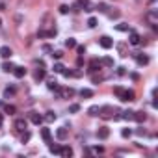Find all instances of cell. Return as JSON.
Returning a JSON list of instances; mask_svg holds the SVG:
<instances>
[{"label":"cell","mask_w":158,"mask_h":158,"mask_svg":"<svg viewBox=\"0 0 158 158\" xmlns=\"http://www.w3.org/2000/svg\"><path fill=\"white\" fill-rule=\"evenodd\" d=\"M26 126H28V121H26V119H22V117L15 121V128H17V130H21V132H22V130H26Z\"/></svg>","instance_id":"30bf717a"},{"label":"cell","mask_w":158,"mask_h":158,"mask_svg":"<svg viewBox=\"0 0 158 158\" xmlns=\"http://www.w3.org/2000/svg\"><path fill=\"white\" fill-rule=\"evenodd\" d=\"M74 49H76V52L80 54V56H82V54H86V47H84V45H76Z\"/></svg>","instance_id":"8d00e7d4"},{"label":"cell","mask_w":158,"mask_h":158,"mask_svg":"<svg viewBox=\"0 0 158 158\" xmlns=\"http://www.w3.org/2000/svg\"><path fill=\"white\" fill-rule=\"evenodd\" d=\"M15 95V88H6L4 89V99H9Z\"/></svg>","instance_id":"603a6c76"},{"label":"cell","mask_w":158,"mask_h":158,"mask_svg":"<svg viewBox=\"0 0 158 158\" xmlns=\"http://www.w3.org/2000/svg\"><path fill=\"white\" fill-rule=\"evenodd\" d=\"M56 136H58V140H67V136H69V130H67V126H61V128H58L56 130Z\"/></svg>","instance_id":"9c48e42d"},{"label":"cell","mask_w":158,"mask_h":158,"mask_svg":"<svg viewBox=\"0 0 158 158\" xmlns=\"http://www.w3.org/2000/svg\"><path fill=\"white\" fill-rule=\"evenodd\" d=\"M108 136H110V128L108 126H101V128L97 130V138L99 140H106Z\"/></svg>","instance_id":"ba28073f"},{"label":"cell","mask_w":158,"mask_h":158,"mask_svg":"<svg viewBox=\"0 0 158 158\" xmlns=\"http://www.w3.org/2000/svg\"><path fill=\"white\" fill-rule=\"evenodd\" d=\"M43 78H45V71L37 69V71H35V80H43Z\"/></svg>","instance_id":"1f68e13d"},{"label":"cell","mask_w":158,"mask_h":158,"mask_svg":"<svg viewBox=\"0 0 158 158\" xmlns=\"http://www.w3.org/2000/svg\"><path fill=\"white\" fill-rule=\"evenodd\" d=\"M37 35H39V37H47V35H49V34H47L45 30H39V32H37Z\"/></svg>","instance_id":"b9f144b4"},{"label":"cell","mask_w":158,"mask_h":158,"mask_svg":"<svg viewBox=\"0 0 158 158\" xmlns=\"http://www.w3.org/2000/svg\"><path fill=\"white\" fill-rule=\"evenodd\" d=\"M99 45H101L104 50H108V49H112V47H113V41L108 37V35H102V37L99 39Z\"/></svg>","instance_id":"3957f363"},{"label":"cell","mask_w":158,"mask_h":158,"mask_svg":"<svg viewBox=\"0 0 158 158\" xmlns=\"http://www.w3.org/2000/svg\"><path fill=\"white\" fill-rule=\"evenodd\" d=\"M145 21L149 22V24H156L158 22V9H149L147 13H145Z\"/></svg>","instance_id":"7a4b0ae2"},{"label":"cell","mask_w":158,"mask_h":158,"mask_svg":"<svg viewBox=\"0 0 158 158\" xmlns=\"http://www.w3.org/2000/svg\"><path fill=\"white\" fill-rule=\"evenodd\" d=\"M2 119H4V117H2V113H0V126H2Z\"/></svg>","instance_id":"7dc6e473"},{"label":"cell","mask_w":158,"mask_h":158,"mask_svg":"<svg viewBox=\"0 0 158 158\" xmlns=\"http://www.w3.org/2000/svg\"><path fill=\"white\" fill-rule=\"evenodd\" d=\"M47 86H49V89H56L58 88V82H56V78H49V80H47Z\"/></svg>","instance_id":"7402d4cb"},{"label":"cell","mask_w":158,"mask_h":158,"mask_svg":"<svg viewBox=\"0 0 158 158\" xmlns=\"http://www.w3.org/2000/svg\"><path fill=\"white\" fill-rule=\"evenodd\" d=\"M136 134H138V136H145V130H143V128H138Z\"/></svg>","instance_id":"f6af8a7d"},{"label":"cell","mask_w":158,"mask_h":158,"mask_svg":"<svg viewBox=\"0 0 158 158\" xmlns=\"http://www.w3.org/2000/svg\"><path fill=\"white\" fill-rule=\"evenodd\" d=\"M61 74H63L65 78H71V76H74V71H71V69H63V71H61Z\"/></svg>","instance_id":"d6a6232c"},{"label":"cell","mask_w":158,"mask_h":158,"mask_svg":"<svg viewBox=\"0 0 158 158\" xmlns=\"http://www.w3.org/2000/svg\"><path fill=\"white\" fill-rule=\"evenodd\" d=\"M89 71H91V73L101 71V61H99V60H91V63H89Z\"/></svg>","instance_id":"9a60e30c"},{"label":"cell","mask_w":158,"mask_h":158,"mask_svg":"<svg viewBox=\"0 0 158 158\" xmlns=\"http://www.w3.org/2000/svg\"><path fill=\"white\" fill-rule=\"evenodd\" d=\"M69 112H71V113L80 112V104H71V106H69Z\"/></svg>","instance_id":"836d02e7"},{"label":"cell","mask_w":158,"mask_h":158,"mask_svg":"<svg viewBox=\"0 0 158 158\" xmlns=\"http://www.w3.org/2000/svg\"><path fill=\"white\" fill-rule=\"evenodd\" d=\"M145 119H147V113H145V112H134V121H138V123H143Z\"/></svg>","instance_id":"5bb4252c"},{"label":"cell","mask_w":158,"mask_h":158,"mask_svg":"<svg viewBox=\"0 0 158 158\" xmlns=\"http://www.w3.org/2000/svg\"><path fill=\"white\" fill-rule=\"evenodd\" d=\"M13 69H15V65L11 61H4L2 63V71H6V73H13Z\"/></svg>","instance_id":"ffe728a7"},{"label":"cell","mask_w":158,"mask_h":158,"mask_svg":"<svg viewBox=\"0 0 158 158\" xmlns=\"http://www.w3.org/2000/svg\"><path fill=\"white\" fill-rule=\"evenodd\" d=\"M63 69H65V67H63V63H60V61H58V63H54V67H52V71H54V73H61Z\"/></svg>","instance_id":"f546056e"},{"label":"cell","mask_w":158,"mask_h":158,"mask_svg":"<svg viewBox=\"0 0 158 158\" xmlns=\"http://www.w3.org/2000/svg\"><path fill=\"white\" fill-rule=\"evenodd\" d=\"M101 65H106V67H113V58H104L101 61Z\"/></svg>","instance_id":"83f0119b"},{"label":"cell","mask_w":158,"mask_h":158,"mask_svg":"<svg viewBox=\"0 0 158 158\" xmlns=\"http://www.w3.org/2000/svg\"><path fill=\"white\" fill-rule=\"evenodd\" d=\"M65 47H67V49H74V47H76V41H74L73 37H69V39L65 41Z\"/></svg>","instance_id":"f1b7e54d"},{"label":"cell","mask_w":158,"mask_h":158,"mask_svg":"<svg viewBox=\"0 0 158 158\" xmlns=\"http://www.w3.org/2000/svg\"><path fill=\"white\" fill-rule=\"evenodd\" d=\"M11 54H13V50L9 47H0V56L2 58H11Z\"/></svg>","instance_id":"4fadbf2b"},{"label":"cell","mask_w":158,"mask_h":158,"mask_svg":"<svg viewBox=\"0 0 158 158\" xmlns=\"http://www.w3.org/2000/svg\"><path fill=\"white\" fill-rule=\"evenodd\" d=\"M149 2H151V4H155V2H156V0H149Z\"/></svg>","instance_id":"c3c4849f"},{"label":"cell","mask_w":158,"mask_h":158,"mask_svg":"<svg viewBox=\"0 0 158 158\" xmlns=\"http://www.w3.org/2000/svg\"><path fill=\"white\" fill-rule=\"evenodd\" d=\"M15 110H17V108H15L13 104H6V106H4V112L9 113V115H11V113H15Z\"/></svg>","instance_id":"4316f807"},{"label":"cell","mask_w":158,"mask_h":158,"mask_svg":"<svg viewBox=\"0 0 158 158\" xmlns=\"http://www.w3.org/2000/svg\"><path fill=\"white\" fill-rule=\"evenodd\" d=\"M134 58H136L138 65H147V63H149V56H147V54H141V52H136V54H134Z\"/></svg>","instance_id":"8992f818"},{"label":"cell","mask_w":158,"mask_h":158,"mask_svg":"<svg viewBox=\"0 0 158 158\" xmlns=\"http://www.w3.org/2000/svg\"><path fill=\"white\" fill-rule=\"evenodd\" d=\"M99 110H101V108H99V106H95V104H93V106H89L88 113H89V115H93V117H95V115H99Z\"/></svg>","instance_id":"d4e9b609"},{"label":"cell","mask_w":158,"mask_h":158,"mask_svg":"<svg viewBox=\"0 0 158 158\" xmlns=\"http://www.w3.org/2000/svg\"><path fill=\"white\" fill-rule=\"evenodd\" d=\"M78 93H80V97H82V99H89V97H93V91H91V89H88V88H82Z\"/></svg>","instance_id":"e0dca14e"},{"label":"cell","mask_w":158,"mask_h":158,"mask_svg":"<svg viewBox=\"0 0 158 158\" xmlns=\"http://www.w3.org/2000/svg\"><path fill=\"white\" fill-rule=\"evenodd\" d=\"M102 151H104V149H102L101 145H99V147H95V149H93V153H102Z\"/></svg>","instance_id":"bcb514c9"},{"label":"cell","mask_w":158,"mask_h":158,"mask_svg":"<svg viewBox=\"0 0 158 158\" xmlns=\"http://www.w3.org/2000/svg\"><path fill=\"white\" fill-rule=\"evenodd\" d=\"M117 49H119L121 56H126V52H125V45H123V43H119V45H117Z\"/></svg>","instance_id":"f35d334b"},{"label":"cell","mask_w":158,"mask_h":158,"mask_svg":"<svg viewBox=\"0 0 158 158\" xmlns=\"http://www.w3.org/2000/svg\"><path fill=\"white\" fill-rule=\"evenodd\" d=\"M30 121L34 125H41L43 121H45V117H43L41 113H37V112H30Z\"/></svg>","instance_id":"5b68a950"},{"label":"cell","mask_w":158,"mask_h":158,"mask_svg":"<svg viewBox=\"0 0 158 158\" xmlns=\"http://www.w3.org/2000/svg\"><path fill=\"white\" fill-rule=\"evenodd\" d=\"M60 145H58V143H52V141H50V143H49V151L50 153H52V155H60Z\"/></svg>","instance_id":"d6986e66"},{"label":"cell","mask_w":158,"mask_h":158,"mask_svg":"<svg viewBox=\"0 0 158 158\" xmlns=\"http://www.w3.org/2000/svg\"><path fill=\"white\" fill-rule=\"evenodd\" d=\"M41 138L45 140V143H50L52 141V134H50L49 128H41Z\"/></svg>","instance_id":"7c38bea8"},{"label":"cell","mask_w":158,"mask_h":158,"mask_svg":"<svg viewBox=\"0 0 158 158\" xmlns=\"http://www.w3.org/2000/svg\"><path fill=\"white\" fill-rule=\"evenodd\" d=\"M119 119L132 121V119H134V112H132V110H126V112H123V115H119Z\"/></svg>","instance_id":"44dd1931"},{"label":"cell","mask_w":158,"mask_h":158,"mask_svg":"<svg viewBox=\"0 0 158 158\" xmlns=\"http://www.w3.org/2000/svg\"><path fill=\"white\" fill-rule=\"evenodd\" d=\"M88 26H89V28H95V26H97V19H95V17H89V19H88Z\"/></svg>","instance_id":"d590c367"},{"label":"cell","mask_w":158,"mask_h":158,"mask_svg":"<svg viewBox=\"0 0 158 158\" xmlns=\"http://www.w3.org/2000/svg\"><path fill=\"white\" fill-rule=\"evenodd\" d=\"M50 56H52L54 60H61V58H63V52H61V50H52V54H50Z\"/></svg>","instance_id":"4dcf8cb0"},{"label":"cell","mask_w":158,"mask_h":158,"mask_svg":"<svg viewBox=\"0 0 158 158\" xmlns=\"http://www.w3.org/2000/svg\"><path fill=\"white\" fill-rule=\"evenodd\" d=\"M60 13H61V15H67V13H69V6L61 4V6H60Z\"/></svg>","instance_id":"74e56055"},{"label":"cell","mask_w":158,"mask_h":158,"mask_svg":"<svg viewBox=\"0 0 158 158\" xmlns=\"http://www.w3.org/2000/svg\"><path fill=\"white\" fill-rule=\"evenodd\" d=\"M99 82H102V76H93V84H99Z\"/></svg>","instance_id":"ee69618b"},{"label":"cell","mask_w":158,"mask_h":158,"mask_svg":"<svg viewBox=\"0 0 158 158\" xmlns=\"http://www.w3.org/2000/svg\"><path fill=\"white\" fill-rule=\"evenodd\" d=\"M0 26H2V19H0Z\"/></svg>","instance_id":"681fc988"},{"label":"cell","mask_w":158,"mask_h":158,"mask_svg":"<svg viewBox=\"0 0 158 158\" xmlns=\"http://www.w3.org/2000/svg\"><path fill=\"white\" fill-rule=\"evenodd\" d=\"M43 117H45V121H47V123H54V121L58 119V115H56L54 112H47V113H45Z\"/></svg>","instance_id":"2e32d148"},{"label":"cell","mask_w":158,"mask_h":158,"mask_svg":"<svg viewBox=\"0 0 158 158\" xmlns=\"http://www.w3.org/2000/svg\"><path fill=\"white\" fill-rule=\"evenodd\" d=\"M60 155L63 158H69V156H73V149H71V147H61L60 149Z\"/></svg>","instance_id":"ac0fdd59"},{"label":"cell","mask_w":158,"mask_h":158,"mask_svg":"<svg viewBox=\"0 0 158 158\" xmlns=\"http://www.w3.org/2000/svg\"><path fill=\"white\" fill-rule=\"evenodd\" d=\"M113 112H115V110H113L112 106H102V108L99 110V115H101L102 119H112V117H113Z\"/></svg>","instance_id":"6da1fadb"},{"label":"cell","mask_w":158,"mask_h":158,"mask_svg":"<svg viewBox=\"0 0 158 158\" xmlns=\"http://www.w3.org/2000/svg\"><path fill=\"white\" fill-rule=\"evenodd\" d=\"M128 43H130V45H141L140 34H136L134 30H130V39H128Z\"/></svg>","instance_id":"52a82bcc"},{"label":"cell","mask_w":158,"mask_h":158,"mask_svg":"<svg viewBox=\"0 0 158 158\" xmlns=\"http://www.w3.org/2000/svg\"><path fill=\"white\" fill-rule=\"evenodd\" d=\"M115 28L119 30V32H130V28H128V24H126V22H119Z\"/></svg>","instance_id":"484cf974"},{"label":"cell","mask_w":158,"mask_h":158,"mask_svg":"<svg viewBox=\"0 0 158 158\" xmlns=\"http://www.w3.org/2000/svg\"><path fill=\"white\" fill-rule=\"evenodd\" d=\"M30 138H32V134L28 132V130H22V134H21V141H22V143H26Z\"/></svg>","instance_id":"cb8c5ba5"},{"label":"cell","mask_w":158,"mask_h":158,"mask_svg":"<svg viewBox=\"0 0 158 158\" xmlns=\"http://www.w3.org/2000/svg\"><path fill=\"white\" fill-rule=\"evenodd\" d=\"M13 74H15V76H17V78H24L26 76V69H24V67H21V65H15V69H13Z\"/></svg>","instance_id":"8fae6325"},{"label":"cell","mask_w":158,"mask_h":158,"mask_svg":"<svg viewBox=\"0 0 158 158\" xmlns=\"http://www.w3.org/2000/svg\"><path fill=\"white\" fill-rule=\"evenodd\" d=\"M134 97H136V95H134L132 89H123V93L119 95V99H121L123 102H130V101H134Z\"/></svg>","instance_id":"277c9868"},{"label":"cell","mask_w":158,"mask_h":158,"mask_svg":"<svg viewBox=\"0 0 158 158\" xmlns=\"http://www.w3.org/2000/svg\"><path fill=\"white\" fill-rule=\"evenodd\" d=\"M121 136H123V138H130V136H132V130H130V128H123V130H121Z\"/></svg>","instance_id":"e575fe53"},{"label":"cell","mask_w":158,"mask_h":158,"mask_svg":"<svg viewBox=\"0 0 158 158\" xmlns=\"http://www.w3.org/2000/svg\"><path fill=\"white\" fill-rule=\"evenodd\" d=\"M113 93H115L117 97H119V95L123 93V88H121V86H115V88H113Z\"/></svg>","instance_id":"ab89813d"},{"label":"cell","mask_w":158,"mask_h":158,"mask_svg":"<svg viewBox=\"0 0 158 158\" xmlns=\"http://www.w3.org/2000/svg\"><path fill=\"white\" fill-rule=\"evenodd\" d=\"M43 50H45V52H52V47L50 45H43Z\"/></svg>","instance_id":"60d3db41"},{"label":"cell","mask_w":158,"mask_h":158,"mask_svg":"<svg viewBox=\"0 0 158 158\" xmlns=\"http://www.w3.org/2000/svg\"><path fill=\"white\" fill-rule=\"evenodd\" d=\"M125 73H126V71H125V67H119V69H117V74H119V76H123Z\"/></svg>","instance_id":"7bdbcfd3"}]
</instances>
